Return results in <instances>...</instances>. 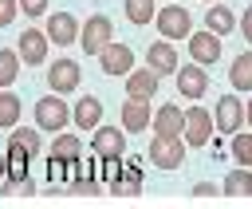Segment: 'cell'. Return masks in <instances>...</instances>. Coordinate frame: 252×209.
<instances>
[{
	"mask_svg": "<svg viewBox=\"0 0 252 209\" xmlns=\"http://www.w3.org/2000/svg\"><path fill=\"white\" fill-rule=\"evenodd\" d=\"M32 114H35V126L39 130H47V134H59L67 122H71V106L63 103V95H43V99H35V106H32Z\"/></svg>",
	"mask_w": 252,
	"mask_h": 209,
	"instance_id": "obj_1",
	"label": "cell"
},
{
	"mask_svg": "<svg viewBox=\"0 0 252 209\" xmlns=\"http://www.w3.org/2000/svg\"><path fill=\"white\" fill-rule=\"evenodd\" d=\"M213 110H205V106H189L185 110V126H181V138H185V146L189 150H201V146H209L213 142Z\"/></svg>",
	"mask_w": 252,
	"mask_h": 209,
	"instance_id": "obj_2",
	"label": "cell"
},
{
	"mask_svg": "<svg viewBox=\"0 0 252 209\" xmlns=\"http://www.w3.org/2000/svg\"><path fill=\"white\" fill-rule=\"evenodd\" d=\"M79 83H83V67H79L71 55H59V59L47 63V87H51L55 95H71Z\"/></svg>",
	"mask_w": 252,
	"mask_h": 209,
	"instance_id": "obj_3",
	"label": "cell"
},
{
	"mask_svg": "<svg viewBox=\"0 0 252 209\" xmlns=\"http://www.w3.org/2000/svg\"><path fill=\"white\" fill-rule=\"evenodd\" d=\"M158 32H161V39H189L193 20L177 0H169L165 8H158Z\"/></svg>",
	"mask_w": 252,
	"mask_h": 209,
	"instance_id": "obj_4",
	"label": "cell"
},
{
	"mask_svg": "<svg viewBox=\"0 0 252 209\" xmlns=\"http://www.w3.org/2000/svg\"><path fill=\"white\" fill-rule=\"evenodd\" d=\"M110 39H114V24H110V16H102V12H94V16L79 28V43H83L87 55H98Z\"/></svg>",
	"mask_w": 252,
	"mask_h": 209,
	"instance_id": "obj_5",
	"label": "cell"
},
{
	"mask_svg": "<svg viewBox=\"0 0 252 209\" xmlns=\"http://www.w3.org/2000/svg\"><path fill=\"white\" fill-rule=\"evenodd\" d=\"M185 138H154L150 142V150H146V158H150V166H158V170H177L181 162H185Z\"/></svg>",
	"mask_w": 252,
	"mask_h": 209,
	"instance_id": "obj_6",
	"label": "cell"
},
{
	"mask_svg": "<svg viewBox=\"0 0 252 209\" xmlns=\"http://www.w3.org/2000/svg\"><path fill=\"white\" fill-rule=\"evenodd\" d=\"M47 47H51V39H47V32H39V28H24L20 39H16V51H20V59H24L28 67L47 63Z\"/></svg>",
	"mask_w": 252,
	"mask_h": 209,
	"instance_id": "obj_7",
	"label": "cell"
},
{
	"mask_svg": "<svg viewBox=\"0 0 252 209\" xmlns=\"http://www.w3.org/2000/svg\"><path fill=\"white\" fill-rule=\"evenodd\" d=\"M213 126H217L220 134H236V130L244 126V103H240L236 95H220L217 106H213Z\"/></svg>",
	"mask_w": 252,
	"mask_h": 209,
	"instance_id": "obj_8",
	"label": "cell"
},
{
	"mask_svg": "<svg viewBox=\"0 0 252 209\" xmlns=\"http://www.w3.org/2000/svg\"><path fill=\"white\" fill-rule=\"evenodd\" d=\"M146 67L158 71V75H173V71L181 67V55H177L173 39H154V43L146 47Z\"/></svg>",
	"mask_w": 252,
	"mask_h": 209,
	"instance_id": "obj_9",
	"label": "cell"
},
{
	"mask_svg": "<svg viewBox=\"0 0 252 209\" xmlns=\"http://www.w3.org/2000/svg\"><path fill=\"white\" fill-rule=\"evenodd\" d=\"M79 28H83V24H79L71 12H51L43 32H47V39H51L55 47H67V43H79Z\"/></svg>",
	"mask_w": 252,
	"mask_h": 209,
	"instance_id": "obj_10",
	"label": "cell"
},
{
	"mask_svg": "<svg viewBox=\"0 0 252 209\" xmlns=\"http://www.w3.org/2000/svg\"><path fill=\"white\" fill-rule=\"evenodd\" d=\"M189 59L201 63V67L217 63L220 59V35H213L209 28L205 32H189Z\"/></svg>",
	"mask_w": 252,
	"mask_h": 209,
	"instance_id": "obj_11",
	"label": "cell"
},
{
	"mask_svg": "<svg viewBox=\"0 0 252 209\" xmlns=\"http://www.w3.org/2000/svg\"><path fill=\"white\" fill-rule=\"evenodd\" d=\"M98 67L106 71V75H130L134 71V51L126 47V43H106L102 51H98Z\"/></svg>",
	"mask_w": 252,
	"mask_h": 209,
	"instance_id": "obj_12",
	"label": "cell"
},
{
	"mask_svg": "<svg viewBox=\"0 0 252 209\" xmlns=\"http://www.w3.org/2000/svg\"><path fill=\"white\" fill-rule=\"evenodd\" d=\"M150 118H154L150 99L126 95V103H122V130H126V134H142V130H150Z\"/></svg>",
	"mask_w": 252,
	"mask_h": 209,
	"instance_id": "obj_13",
	"label": "cell"
},
{
	"mask_svg": "<svg viewBox=\"0 0 252 209\" xmlns=\"http://www.w3.org/2000/svg\"><path fill=\"white\" fill-rule=\"evenodd\" d=\"M154 126V138H181V126H185V110L173 106V103H161L158 114L150 118Z\"/></svg>",
	"mask_w": 252,
	"mask_h": 209,
	"instance_id": "obj_14",
	"label": "cell"
},
{
	"mask_svg": "<svg viewBox=\"0 0 252 209\" xmlns=\"http://www.w3.org/2000/svg\"><path fill=\"white\" fill-rule=\"evenodd\" d=\"M173 83H177V95H185V99H201L205 87H209V75H205L201 63H189V67H177V71H173Z\"/></svg>",
	"mask_w": 252,
	"mask_h": 209,
	"instance_id": "obj_15",
	"label": "cell"
},
{
	"mask_svg": "<svg viewBox=\"0 0 252 209\" xmlns=\"http://www.w3.org/2000/svg\"><path fill=\"white\" fill-rule=\"evenodd\" d=\"M94 138H91V150L98 154V158H106V154H126V130L122 126H94L91 130Z\"/></svg>",
	"mask_w": 252,
	"mask_h": 209,
	"instance_id": "obj_16",
	"label": "cell"
},
{
	"mask_svg": "<svg viewBox=\"0 0 252 209\" xmlns=\"http://www.w3.org/2000/svg\"><path fill=\"white\" fill-rule=\"evenodd\" d=\"M158 71H150V67H134L130 75H126V95H134V99H154L158 95Z\"/></svg>",
	"mask_w": 252,
	"mask_h": 209,
	"instance_id": "obj_17",
	"label": "cell"
},
{
	"mask_svg": "<svg viewBox=\"0 0 252 209\" xmlns=\"http://www.w3.org/2000/svg\"><path fill=\"white\" fill-rule=\"evenodd\" d=\"M71 122H75L79 130H94V126L102 122V103H98L94 95H83V99L71 106Z\"/></svg>",
	"mask_w": 252,
	"mask_h": 209,
	"instance_id": "obj_18",
	"label": "cell"
},
{
	"mask_svg": "<svg viewBox=\"0 0 252 209\" xmlns=\"http://www.w3.org/2000/svg\"><path fill=\"white\" fill-rule=\"evenodd\" d=\"M205 28L213 32V35H228L232 28H236V12L224 4V0H217V4H209V12H205Z\"/></svg>",
	"mask_w": 252,
	"mask_h": 209,
	"instance_id": "obj_19",
	"label": "cell"
},
{
	"mask_svg": "<svg viewBox=\"0 0 252 209\" xmlns=\"http://www.w3.org/2000/svg\"><path fill=\"white\" fill-rule=\"evenodd\" d=\"M220 193H228V197H252V166H236L220 181Z\"/></svg>",
	"mask_w": 252,
	"mask_h": 209,
	"instance_id": "obj_20",
	"label": "cell"
},
{
	"mask_svg": "<svg viewBox=\"0 0 252 209\" xmlns=\"http://www.w3.org/2000/svg\"><path fill=\"white\" fill-rule=\"evenodd\" d=\"M228 83L236 91H248L252 95V51H240L232 63H228Z\"/></svg>",
	"mask_w": 252,
	"mask_h": 209,
	"instance_id": "obj_21",
	"label": "cell"
},
{
	"mask_svg": "<svg viewBox=\"0 0 252 209\" xmlns=\"http://www.w3.org/2000/svg\"><path fill=\"white\" fill-rule=\"evenodd\" d=\"M122 12H126V20L134 28H146L158 16V0H122Z\"/></svg>",
	"mask_w": 252,
	"mask_h": 209,
	"instance_id": "obj_22",
	"label": "cell"
},
{
	"mask_svg": "<svg viewBox=\"0 0 252 209\" xmlns=\"http://www.w3.org/2000/svg\"><path fill=\"white\" fill-rule=\"evenodd\" d=\"M51 158H63V162H75V158H83V142H79V134H55V142H51Z\"/></svg>",
	"mask_w": 252,
	"mask_h": 209,
	"instance_id": "obj_23",
	"label": "cell"
},
{
	"mask_svg": "<svg viewBox=\"0 0 252 209\" xmlns=\"http://www.w3.org/2000/svg\"><path fill=\"white\" fill-rule=\"evenodd\" d=\"M110 193H130V197H134V193H142V166H138L134 158L122 166V177H118V185H114Z\"/></svg>",
	"mask_w": 252,
	"mask_h": 209,
	"instance_id": "obj_24",
	"label": "cell"
},
{
	"mask_svg": "<svg viewBox=\"0 0 252 209\" xmlns=\"http://www.w3.org/2000/svg\"><path fill=\"white\" fill-rule=\"evenodd\" d=\"M20 110H24V106H20V95H12V91L4 87V91H0V126L12 130V126L20 122Z\"/></svg>",
	"mask_w": 252,
	"mask_h": 209,
	"instance_id": "obj_25",
	"label": "cell"
},
{
	"mask_svg": "<svg viewBox=\"0 0 252 209\" xmlns=\"http://www.w3.org/2000/svg\"><path fill=\"white\" fill-rule=\"evenodd\" d=\"M20 51H12V47H0V91L4 87H12L16 83V75H20Z\"/></svg>",
	"mask_w": 252,
	"mask_h": 209,
	"instance_id": "obj_26",
	"label": "cell"
},
{
	"mask_svg": "<svg viewBox=\"0 0 252 209\" xmlns=\"http://www.w3.org/2000/svg\"><path fill=\"white\" fill-rule=\"evenodd\" d=\"M228 154H232L240 166H252V130H236L232 142H228Z\"/></svg>",
	"mask_w": 252,
	"mask_h": 209,
	"instance_id": "obj_27",
	"label": "cell"
},
{
	"mask_svg": "<svg viewBox=\"0 0 252 209\" xmlns=\"http://www.w3.org/2000/svg\"><path fill=\"white\" fill-rule=\"evenodd\" d=\"M118 177H122V154H106L102 158V181H110V189H114Z\"/></svg>",
	"mask_w": 252,
	"mask_h": 209,
	"instance_id": "obj_28",
	"label": "cell"
},
{
	"mask_svg": "<svg viewBox=\"0 0 252 209\" xmlns=\"http://www.w3.org/2000/svg\"><path fill=\"white\" fill-rule=\"evenodd\" d=\"M20 12L28 20H39V16H47V0H20Z\"/></svg>",
	"mask_w": 252,
	"mask_h": 209,
	"instance_id": "obj_29",
	"label": "cell"
},
{
	"mask_svg": "<svg viewBox=\"0 0 252 209\" xmlns=\"http://www.w3.org/2000/svg\"><path fill=\"white\" fill-rule=\"evenodd\" d=\"M20 16V0H0V28H8Z\"/></svg>",
	"mask_w": 252,
	"mask_h": 209,
	"instance_id": "obj_30",
	"label": "cell"
},
{
	"mask_svg": "<svg viewBox=\"0 0 252 209\" xmlns=\"http://www.w3.org/2000/svg\"><path fill=\"white\" fill-rule=\"evenodd\" d=\"M236 28H240V35H244V39L252 43V4H248V8H244V16L236 20Z\"/></svg>",
	"mask_w": 252,
	"mask_h": 209,
	"instance_id": "obj_31",
	"label": "cell"
},
{
	"mask_svg": "<svg viewBox=\"0 0 252 209\" xmlns=\"http://www.w3.org/2000/svg\"><path fill=\"white\" fill-rule=\"evenodd\" d=\"M217 193H220V189H217L213 181H197V185H193V197H217Z\"/></svg>",
	"mask_w": 252,
	"mask_h": 209,
	"instance_id": "obj_32",
	"label": "cell"
},
{
	"mask_svg": "<svg viewBox=\"0 0 252 209\" xmlns=\"http://www.w3.org/2000/svg\"><path fill=\"white\" fill-rule=\"evenodd\" d=\"M4 174H8V154L0 150V181H4Z\"/></svg>",
	"mask_w": 252,
	"mask_h": 209,
	"instance_id": "obj_33",
	"label": "cell"
},
{
	"mask_svg": "<svg viewBox=\"0 0 252 209\" xmlns=\"http://www.w3.org/2000/svg\"><path fill=\"white\" fill-rule=\"evenodd\" d=\"M244 122H248V126H252V99H248V103H244Z\"/></svg>",
	"mask_w": 252,
	"mask_h": 209,
	"instance_id": "obj_34",
	"label": "cell"
},
{
	"mask_svg": "<svg viewBox=\"0 0 252 209\" xmlns=\"http://www.w3.org/2000/svg\"><path fill=\"white\" fill-rule=\"evenodd\" d=\"M205 4H217V0H205Z\"/></svg>",
	"mask_w": 252,
	"mask_h": 209,
	"instance_id": "obj_35",
	"label": "cell"
}]
</instances>
